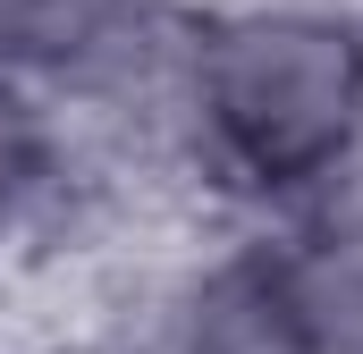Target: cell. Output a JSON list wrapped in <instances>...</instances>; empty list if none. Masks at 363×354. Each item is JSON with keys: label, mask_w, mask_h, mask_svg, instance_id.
I'll return each mask as SVG.
<instances>
[{"label": "cell", "mask_w": 363, "mask_h": 354, "mask_svg": "<svg viewBox=\"0 0 363 354\" xmlns=\"http://www.w3.org/2000/svg\"><path fill=\"white\" fill-rule=\"evenodd\" d=\"M203 110L254 185H296L363 127V34L338 17H245L203 51Z\"/></svg>", "instance_id": "cell-1"}, {"label": "cell", "mask_w": 363, "mask_h": 354, "mask_svg": "<svg viewBox=\"0 0 363 354\" xmlns=\"http://www.w3.org/2000/svg\"><path fill=\"white\" fill-rule=\"evenodd\" d=\"M271 295L313 354H363V219L296 236V253L271 270Z\"/></svg>", "instance_id": "cell-2"}, {"label": "cell", "mask_w": 363, "mask_h": 354, "mask_svg": "<svg viewBox=\"0 0 363 354\" xmlns=\"http://www.w3.org/2000/svg\"><path fill=\"white\" fill-rule=\"evenodd\" d=\"M144 0H0V51L26 59H77L93 42H110Z\"/></svg>", "instance_id": "cell-3"}, {"label": "cell", "mask_w": 363, "mask_h": 354, "mask_svg": "<svg viewBox=\"0 0 363 354\" xmlns=\"http://www.w3.org/2000/svg\"><path fill=\"white\" fill-rule=\"evenodd\" d=\"M34 169H43V135H34L26 101L0 85V211H17V194L34 185Z\"/></svg>", "instance_id": "cell-4"}]
</instances>
